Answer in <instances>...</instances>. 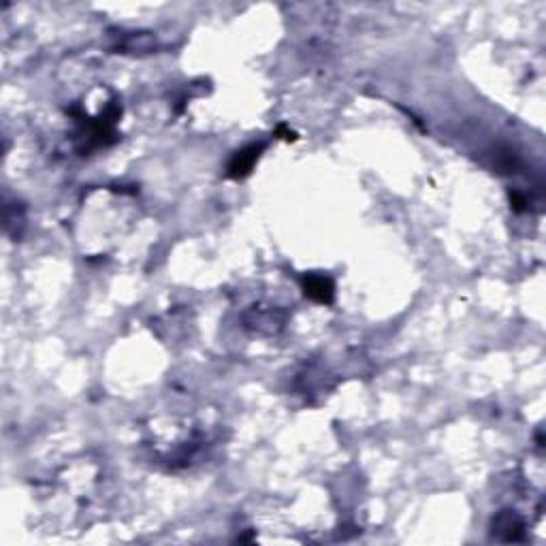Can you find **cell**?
<instances>
[{
  "instance_id": "cell-1",
  "label": "cell",
  "mask_w": 546,
  "mask_h": 546,
  "mask_svg": "<svg viewBox=\"0 0 546 546\" xmlns=\"http://www.w3.org/2000/svg\"><path fill=\"white\" fill-rule=\"evenodd\" d=\"M305 295L318 303H329L333 297V284L322 275H309L305 277Z\"/></svg>"
},
{
  "instance_id": "cell-2",
  "label": "cell",
  "mask_w": 546,
  "mask_h": 546,
  "mask_svg": "<svg viewBox=\"0 0 546 546\" xmlns=\"http://www.w3.org/2000/svg\"><path fill=\"white\" fill-rule=\"evenodd\" d=\"M258 149H261V147H248V149H244V152H237V156L233 158V163H230V167H228L230 175H233V177H242V175L250 173L254 161L258 158Z\"/></svg>"
}]
</instances>
